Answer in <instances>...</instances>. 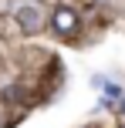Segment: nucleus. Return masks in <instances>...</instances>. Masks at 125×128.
Instances as JSON below:
<instances>
[{
  "label": "nucleus",
  "mask_w": 125,
  "mask_h": 128,
  "mask_svg": "<svg viewBox=\"0 0 125 128\" xmlns=\"http://www.w3.org/2000/svg\"><path fill=\"white\" fill-rule=\"evenodd\" d=\"M98 4H105V0H98Z\"/></svg>",
  "instance_id": "obj_4"
},
{
  "label": "nucleus",
  "mask_w": 125,
  "mask_h": 128,
  "mask_svg": "<svg viewBox=\"0 0 125 128\" xmlns=\"http://www.w3.org/2000/svg\"><path fill=\"white\" fill-rule=\"evenodd\" d=\"M122 115H125V101H122Z\"/></svg>",
  "instance_id": "obj_3"
},
{
  "label": "nucleus",
  "mask_w": 125,
  "mask_h": 128,
  "mask_svg": "<svg viewBox=\"0 0 125 128\" xmlns=\"http://www.w3.org/2000/svg\"><path fill=\"white\" fill-rule=\"evenodd\" d=\"M0 128H4V122H0Z\"/></svg>",
  "instance_id": "obj_5"
},
{
  "label": "nucleus",
  "mask_w": 125,
  "mask_h": 128,
  "mask_svg": "<svg viewBox=\"0 0 125 128\" xmlns=\"http://www.w3.org/2000/svg\"><path fill=\"white\" fill-rule=\"evenodd\" d=\"M78 24H81V17L71 10V7H58V10H54V17H51L54 34H61V37H71V34L78 30Z\"/></svg>",
  "instance_id": "obj_1"
},
{
  "label": "nucleus",
  "mask_w": 125,
  "mask_h": 128,
  "mask_svg": "<svg viewBox=\"0 0 125 128\" xmlns=\"http://www.w3.org/2000/svg\"><path fill=\"white\" fill-rule=\"evenodd\" d=\"M14 20L20 24V30L34 34V30H41V20H44V14H41V7H37V4H20L17 10H14Z\"/></svg>",
  "instance_id": "obj_2"
}]
</instances>
